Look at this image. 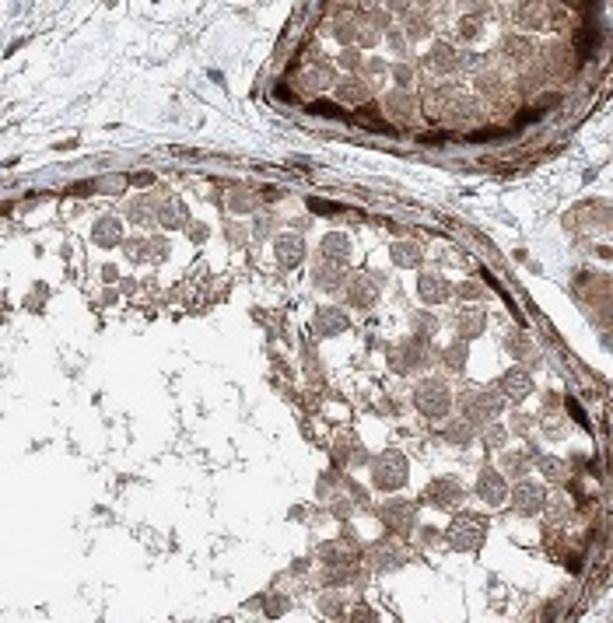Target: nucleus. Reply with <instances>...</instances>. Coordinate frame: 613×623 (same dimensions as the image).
<instances>
[{
  "label": "nucleus",
  "instance_id": "1",
  "mask_svg": "<svg viewBox=\"0 0 613 623\" xmlns=\"http://www.w3.org/2000/svg\"><path fill=\"white\" fill-rule=\"evenodd\" d=\"M414 400H417V410H424L428 417H441L445 410H449V389H445L438 378H428V382L417 385Z\"/></svg>",
  "mask_w": 613,
  "mask_h": 623
},
{
  "label": "nucleus",
  "instance_id": "2",
  "mask_svg": "<svg viewBox=\"0 0 613 623\" xmlns=\"http://www.w3.org/2000/svg\"><path fill=\"white\" fill-rule=\"evenodd\" d=\"M403 480H407V459L400 452H385L375 463V483L382 490H396V487H403Z\"/></svg>",
  "mask_w": 613,
  "mask_h": 623
},
{
  "label": "nucleus",
  "instance_id": "3",
  "mask_svg": "<svg viewBox=\"0 0 613 623\" xmlns=\"http://www.w3.org/2000/svg\"><path fill=\"white\" fill-rule=\"evenodd\" d=\"M466 417L470 420H491V417H497V410L505 407V400H501L497 392H491V389H480V392H470L466 396Z\"/></svg>",
  "mask_w": 613,
  "mask_h": 623
},
{
  "label": "nucleus",
  "instance_id": "4",
  "mask_svg": "<svg viewBox=\"0 0 613 623\" xmlns=\"http://www.w3.org/2000/svg\"><path fill=\"white\" fill-rule=\"evenodd\" d=\"M484 532H487V522H484V519L459 515V519L452 522V529H449V539H452V546L466 550V546H477V543L484 539Z\"/></svg>",
  "mask_w": 613,
  "mask_h": 623
},
{
  "label": "nucleus",
  "instance_id": "5",
  "mask_svg": "<svg viewBox=\"0 0 613 623\" xmlns=\"http://www.w3.org/2000/svg\"><path fill=\"white\" fill-rule=\"evenodd\" d=\"M543 497H547L543 483L522 480V483L515 487V512H519V515H536L540 508H543Z\"/></svg>",
  "mask_w": 613,
  "mask_h": 623
},
{
  "label": "nucleus",
  "instance_id": "6",
  "mask_svg": "<svg viewBox=\"0 0 613 623\" xmlns=\"http://www.w3.org/2000/svg\"><path fill=\"white\" fill-rule=\"evenodd\" d=\"M501 389H505L509 400H526V396L533 392V378L522 368H512V371H505V378H501Z\"/></svg>",
  "mask_w": 613,
  "mask_h": 623
},
{
  "label": "nucleus",
  "instance_id": "7",
  "mask_svg": "<svg viewBox=\"0 0 613 623\" xmlns=\"http://www.w3.org/2000/svg\"><path fill=\"white\" fill-rule=\"evenodd\" d=\"M277 259H281L288 270H291V266H298V263L305 259V245H302V239H298V235H281V239H277Z\"/></svg>",
  "mask_w": 613,
  "mask_h": 623
},
{
  "label": "nucleus",
  "instance_id": "8",
  "mask_svg": "<svg viewBox=\"0 0 613 623\" xmlns=\"http://www.w3.org/2000/svg\"><path fill=\"white\" fill-rule=\"evenodd\" d=\"M477 494H480L484 501H491V504L505 501V476L494 473V469H484V476H480V483H477Z\"/></svg>",
  "mask_w": 613,
  "mask_h": 623
},
{
  "label": "nucleus",
  "instance_id": "9",
  "mask_svg": "<svg viewBox=\"0 0 613 623\" xmlns=\"http://www.w3.org/2000/svg\"><path fill=\"white\" fill-rule=\"evenodd\" d=\"M417 295L424 298V301H449V284H445L441 277H434V273H428V277H421L417 280Z\"/></svg>",
  "mask_w": 613,
  "mask_h": 623
},
{
  "label": "nucleus",
  "instance_id": "10",
  "mask_svg": "<svg viewBox=\"0 0 613 623\" xmlns=\"http://www.w3.org/2000/svg\"><path fill=\"white\" fill-rule=\"evenodd\" d=\"M347 252H351V245H347V239H344V235L333 232V235H326V239H322V259H326V263L344 266V263H347Z\"/></svg>",
  "mask_w": 613,
  "mask_h": 623
},
{
  "label": "nucleus",
  "instance_id": "11",
  "mask_svg": "<svg viewBox=\"0 0 613 623\" xmlns=\"http://www.w3.org/2000/svg\"><path fill=\"white\" fill-rule=\"evenodd\" d=\"M375 298H378V288H375V280L372 277H354L351 280V301L358 305V308H365V305H375Z\"/></svg>",
  "mask_w": 613,
  "mask_h": 623
},
{
  "label": "nucleus",
  "instance_id": "12",
  "mask_svg": "<svg viewBox=\"0 0 613 623\" xmlns=\"http://www.w3.org/2000/svg\"><path fill=\"white\" fill-rule=\"evenodd\" d=\"M456 49L452 46H445V42H438L434 49H431V56H428V64H431V71H441V74H449V71H456Z\"/></svg>",
  "mask_w": 613,
  "mask_h": 623
},
{
  "label": "nucleus",
  "instance_id": "13",
  "mask_svg": "<svg viewBox=\"0 0 613 623\" xmlns=\"http://www.w3.org/2000/svg\"><path fill=\"white\" fill-rule=\"evenodd\" d=\"M337 98L347 102V105H358V102H368V84L358 81V77H347L337 84Z\"/></svg>",
  "mask_w": 613,
  "mask_h": 623
},
{
  "label": "nucleus",
  "instance_id": "14",
  "mask_svg": "<svg viewBox=\"0 0 613 623\" xmlns=\"http://www.w3.org/2000/svg\"><path fill=\"white\" fill-rule=\"evenodd\" d=\"M315 329H319L322 336H333V333H344V329H347V319H344V312H333V308H322V312H319V319H315Z\"/></svg>",
  "mask_w": 613,
  "mask_h": 623
},
{
  "label": "nucleus",
  "instance_id": "15",
  "mask_svg": "<svg viewBox=\"0 0 613 623\" xmlns=\"http://www.w3.org/2000/svg\"><path fill=\"white\" fill-rule=\"evenodd\" d=\"M456 329H459L463 340L480 336V333H484V315H480V312H463V315L456 319Z\"/></svg>",
  "mask_w": 613,
  "mask_h": 623
},
{
  "label": "nucleus",
  "instance_id": "16",
  "mask_svg": "<svg viewBox=\"0 0 613 623\" xmlns=\"http://www.w3.org/2000/svg\"><path fill=\"white\" fill-rule=\"evenodd\" d=\"M501 49H505V53L512 56V60H515V64H522V60H526V56L533 53V46H529V39H522V35H512V39H505V42H501Z\"/></svg>",
  "mask_w": 613,
  "mask_h": 623
},
{
  "label": "nucleus",
  "instance_id": "17",
  "mask_svg": "<svg viewBox=\"0 0 613 623\" xmlns=\"http://www.w3.org/2000/svg\"><path fill=\"white\" fill-rule=\"evenodd\" d=\"M385 105H389L393 116H410V112H414V98H410L407 91H393V95L385 98Z\"/></svg>",
  "mask_w": 613,
  "mask_h": 623
},
{
  "label": "nucleus",
  "instance_id": "18",
  "mask_svg": "<svg viewBox=\"0 0 613 623\" xmlns=\"http://www.w3.org/2000/svg\"><path fill=\"white\" fill-rule=\"evenodd\" d=\"M393 259H396L400 266H417V263H421V249H417V245H396V249H393Z\"/></svg>",
  "mask_w": 613,
  "mask_h": 623
},
{
  "label": "nucleus",
  "instance_id": "19",
  "mask_svg": "<svg viewBox=\"0 0 613 623\" xmlns=\"http://www.w3.org/2000/svg\"><path fill=\"white\" fill-rule=\"evenodd\" d=\"M477 32H480V25H477L473 18H466V21L459 25V39H463V42H473V39H477Z\"/></svg>",
  "mask_w": 613,
  "mask_h": 623
},
{
  "label": "nucleus",
  "instance_id": "20",
  "mask_svg": "<svg viewBox=\"0 0 613 623\" xmlns=\"http://www.w3.org/2000/svg\"><path fill=\"white\" fill-rule=\"evenodd\" d=\"M445 361H449V364H452V368L459 371V368H463V361H466V347L459 344V347H456L452 354H449V351H445Z\"/></svg>",
  "mask_w": 613,
  "mask_h": 623
},
{
  "label": "nucleus",
  "instance_id": "21",
  "mask_svg": "<svg viewBox=\"0 0 613 623\" xmlns=\"http://www.w3.org/2000/svg\"><path fill=\"white\" fill-rule=\"evenodd\" d=\"M459 288H463V291H459L463 298H477V295H480V288H477V284H459Z\"/></svg>",
  "mask_w": 613,
  "mask_h": 623
},
{
  "label": "nucleus",
  "instance_id": "22",
  "mask_svg": "<svg viewBox=\"0 0 613 623\" xmlns=\"http://www.w3.org/2000/svg\"><path fill=\"white\" fill-rule=\"evenodd\" d=\"M501 431H505V427H501ZM501 431H487V434H484L487 445H501Z\"/></svg>",
  "mask_w": 613,
  "mask_h": 623
},
{
  "label": "nucleus",
  "instance_id": "23",
  "mask_svg": "<svg viewBox=\"0 0 613 623\" xmlns=\"http://www.w3.org/2000/svg\"><path fill=\"white\" fill-rule=\"evenodd\" d=\"M340 64H344L347 71H354V67H358V56H354V53H347V56H344V60H340Z\"/></svg>",
  "mask_w": 613,
  "mask_h": 623
}]
</instances>
